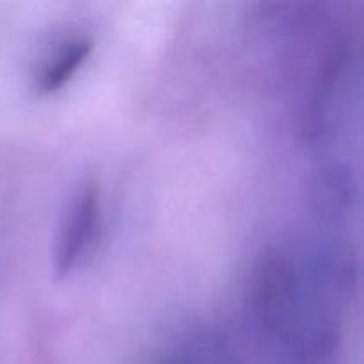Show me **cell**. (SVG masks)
Returning <instances> with one entry per match:
<instances>
[{
	"mask_svg": "<svg viewBox=\"0 0 364 364\" xmlns=\"http://www.w3.org/2000/svg\"><path fill=\"white\" fill-rule=\"evenodd\" d=\"M89 53H91V41L87 39L68 41V45L57 50L55 55L43 68L41 77L38 80L39 89L45 92H53L63 87L77 73L78 68H82V64L87 60Z\"/></svg>",
	"mask_w": 364,
	"mask_h": 364,
	"instance_id": "7a4b0ae2",
	"label": "cell"
},
{
	"mask_svg": "<svg viewBox=\"0 0 364 364\" xmlns=\"http://www.w3.org/2000/svg\"><path fill=\"white\" fill-rule=\"evenodd\" d=\"M100 217L98 194L92 188L82 192L75 199L66 217L55 251V267L60 274H66L77 265L78 259L91 245Z\"/></svg>",
	"mask_w": 364,
	"mask_h": 364,
	"instance_id": "6da1fadb",
	"label": "cell"
}]
</instances>
